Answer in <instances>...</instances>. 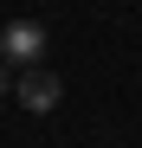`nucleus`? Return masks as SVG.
<instances>
[{
  "instance_id": "obj_1",
  "label": "nucleus",
  "mask_w": 142,
  "mask_h": 148,
  "mask_svg": "<svg viewBox=\"0 0 142 148\" xmlns=\"http://www.w3.org/2000/svg\"><path fill=\"white\" fill-rule=\"evenodd\" d=\"M0 58H7V64H39L45 58V26H32V19H13V26L7 32H0Z\"/></svg>"
},
{
  "instance_id": "obj_2",
  "label": "nucleus",
  "mask_w": 142,
  "mask_h": 148,
  "mask_svg": "<svg viewBox=\"0 0 142 148\" xmlns=\"http://www.w3.org/2000/svg\"><path fill=\"white\" fill-rule=\"evenodd\" d=\"M13 97H19L32 116H45V110H58V97H65V90H58V77H52V71H39V64H32L26 77H19V90H13Z\"/></svg>"
},
{
  "instance_id": "obj_3",
  "label": "nucleus",
  "mask_w": 142,
  "mask_h": 148,
  "mask_svg": "<svg viewBox=\"0 0 142 148\" xmlns=\"http://www.w3.org/2000/svg\"><path fill=\"white\" fill-rule=\"evenodd\" d=\"M0 97H7V71H0Z\"/></svg>"
}]
</instances>
